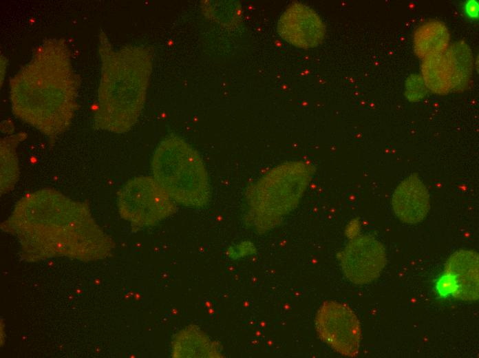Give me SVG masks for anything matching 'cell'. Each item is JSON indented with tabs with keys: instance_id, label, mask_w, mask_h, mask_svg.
I'll use <instances>...</instances> for the list:
<instances>
[{
	"instance_id": "obj_1",
	"label": "cell",
	"mask_w": 479,
	"mask_h": 358,
	"mask_svg": "<svg viewBox=\"0 0 479 358\" xmlns=\"http://www.w3.org/2000/svg\"><path fill=\"white\" fill-rule=\"evenodd\" d=\"M1 229L17 239L21 257L31 262L57 257L96 261L109 256L115 247L86 201L51 188L21 198Z\"/></svg>"
},
{
	"instance_id": "obj_2",
	"label": "cell",
	"mask_w": 479,
	"mask_h": 358,
	"mask_svg": "<svg viewBox=\"0 0 479 358\" xmlns=\"http://www.w3.org/2000/svg\"><path fill=\"white\" fill-rule=\"evenodd\" d=\"M104 91H100L95 114L98 129L116 133L129 131L143 108L151 70L149 52L142 48L109 51Z\"/></svg>"
},
{
	"instance_id": "obj_3",
	"label": "cell",
	"mask_w": 479,
	"mask_h": 358,
	"mask_svg": "<svg viewBox=\"0 0 479 358\" xmlns=\"http://www.w3.org/2000/svg\"><path fill=\"white\" fill-rule=\"evenodd\" d=\"M153 177L175 202L201 208L211 199V187L204 164L188 143L177 136L165 138L152 158Z\"/></svg>"
},
{
	"instance_id": "obj_4",
	"label": "cell",
	"mask_w": 479,
	"mask_h": 358,
	"mask_svg": "<svg viewBox=\"0 0 479 358\" xmlns=\"http://www.w3.org/2000/svg\"><path fill=\"white\" fill-rule=\"evenodd\" d=\"M122 218L133 230L155 225L175 212V202L151 176L129 180L117 193Z\"/></svg>"
},
{
	"instance_id": "obj_5",
	"label": "cell",
	"mask_w": 479,
	"mask_h": 358,
	"mask_svg": "<svg viewBox=\"0 0 479 358\" xmlns=\"http://www.w3.org/2000/svg\"><path fill=\"white\" fill-rule=\"evenodd\" d=\"M315 327L320 339L339 354L355 357L361 339L359 320L346 304L326 301L319 307Z\"/></svg>"
},
{
	"instance_id": "obj_6",
	"label": "cell",
	"mask_w": 479,
	"mask_h": 358,
	"mask_svg": "<svg viewBox=\"0 0 479 358\" xmlns=\"http://www.w3.org/2000/svg\"><path fill=\"white\" fill-rule=\"evenodd\" d=\"M386 261L383 244L370 235H361L352 240L341 256L344 275L356 284H368L376 279Z\"/></svg>"
},
{
	"instance_id": "obj_7",
	"label": "cell",
	"mask_w": 479,
	"mask_h": 358,
	"mask_svg": "<svg viewBox=\"0 0 479 358\" xmlns=\"http://www.w3.org/2000/svg\"><path fill=\"white\" fill-rule=\"evenodd\" d=\"M279 35L299 48H311L322 43L326 28L319 14L311 8L293 3L280 16L277 25Z\"/></svg>"
},
{
	"instance_id": "obj_8",
	"label": "cell",
	"mask_w": 479,
	"mask_h": 358,
	"mask_svg": "<svg viewBox=\"0 0 479 358\" xmlns=\"http://www.w3.org/2000/svg\"><path fill=\"white\" fill-rule=\"evenodd\" d=\"M392 206L401 222L409 224L422 222L430 207L427 187L416 175L409 176L396 188L392 198Z\"/></svg>"
},
{
	"instance_id": "obj_9",
	"label": "cell",
	"mask_w": 479,
	"mask_h": 358,
	"mask_svg": "<svg viewBox=\"0 0 479 358\" xmlns=\"http://www.w3.org/2000/svg\"><path fill=\"white\" fill-rule=\"evenodd\" d=\"M478 254L460 249L454 253L446 265V275L454 286L455 296L465 301H476L479 295Z\"/></svg>"
},
{
	"instance_id": "obj_10",
	"label": "cell",
	"mask_w": 479,
	"mask_h": 358,
	"mask_svg": "<svg viewBox=\"0 0 479 358\" xmlns=\"http://www.w3.org/2000/svg\"><path fill=\"white\" fill-rule=\"evenodd\" d=\"M422 79L425 85L436 94H446L452 89V64L448 49L423 59Z\"/></svg>"
},
{
	"instance_id": "obj_11",
	"label": "cell",
	"mask_w": 479,
	"mask_h": 358,
	"mask_svg": "<svg viewBox=\"0 0 479 358\" xmlns=\"http://www.w3.org/2000/svg\"><path fill=\"white\" fill-rule=\"evenodd\" d=\"M449 33L445 25L429 20L420 25L414 34V48L420 59L443 52L448 49Z\"/></svg>"
},
{
	"instance_id": "obj_12",
	"label": "cell",
	"mask_w": 479,
	"mask_h": 358,
	"mask_svg": "<svg viewBox=\"0 0 479 358\" xmlns=\"http://www.w3.org/2000/svg\"><path fill=\"white\" fill-rule=\"evenodd\" d=\"M213 344L202 332L187 328L181 332L173 343L174 357H214L216 348Z\"/></svg>"
},
{
	"instance_id": "obj_13",
	"label": "cell",
	"mask_w": 479,
	"mask_h": 358,
	"mask_svg": "<svg viewBox=\"0 0 479 358\" xmlns=\"http://www.w3.org/2000/svg\"><path fill=\"white\" fill-rule=\"evenodd\" d=\"M449 54L452 64V89L462 90L469 84L473 70V59L468 45L462 41L454 43Z\"/></svg>"
},
{
	"instance_id": "obj_14",
	"label": "cell",
	"mask_w": 479,
	"mask_h": 358,
	"mask_svg": "<svg viewBox=\"0 0 479 358\" xmlns=\"http://www.w3.org/2000/svg\"><path fill=\"white\" fill-rule=\"evenodd\" d=\"M19 136L4 139L1 145V193L13 189L19 177V168L15 148Z\"/></svg>"
},
{
	"instance_id": "obj_15",
	"label": "cell",
	"mask_w": 479,
	"mask_h": 358,
	"mask_svg": "<svg viewBox=\"0 0 479 358\" xmlns=\"http://www.w3.org/2000/svg\"><path fill=\"white\" fill-rule=\"evenodd\" d=\"M466 13L471 18H476L478 14V3L476 1H469L465 4Z\"/></svg>"
}]
</instances>
